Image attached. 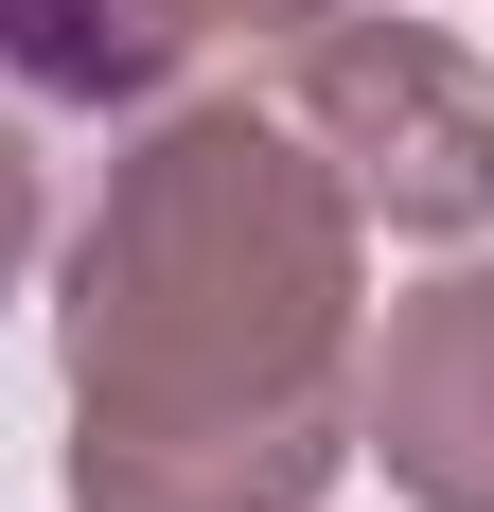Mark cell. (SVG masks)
Here are the masks:
<instances>
[{
    "label": "cell",
    "instance_id": "obj_1",
    "mask_svg": "<svg viewBox=\"0 0 494 512\" xmlns=\"http://www.w3.org/2000/svg\"><path fill=\"white\" fill-rule=\"evenodd\" d=\"M318 124H353V177L406 212V230H477L494 212V106H477V71H459L442 36H336L318 53Z\"/></svg>",
    "mask_w": 494,
    "mask_h": 512
},
{
    "label": "cell",
    "instance_id": "obj_2",
    "mask_svg": "<svg viewBox=\"0 0 494 512\" xmlns=\"http://www.w3.org/2000/svg\"><path fill=\"white\" fill-rule=\"evenodd\" d=\"M371 407H389V460L442 512H494V283H442V301L389 318Z\"/></svg>",
    "mask_w": 494,
    "mask_h": 512
},
{
    "label": "cell",
    "instance_id": "obj_3",
    "mask_svg": "<svg viewBox=\"0 0 494 512\" xmlns=\"http://www.w3.org/2000/svg\"><path fill=\"white\" fill-rule=\"evenodd\" d=\"M18 230H36V177H18V142H0V265H18Z\"/></svg>",
    "mask_w": 494,
    "mask_h": 512
}]
</instances>
